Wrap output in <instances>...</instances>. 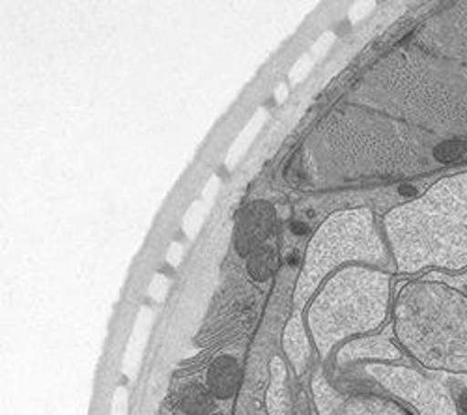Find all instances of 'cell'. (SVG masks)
I'll return each instance as SVG.
<instances>
[{
	"label": "cell",
	"instance_id": "cell-15",
	"mask_svg": "<svg viewBox=\"0 0 467 415\" xmlns=\"http://www.w3.org/2000/svg\"><path fill=\"white\" fill-rule=\"evenodd\" d=\"M313 391L318 402V410L322 415H333L337 411V408L342 404L344 399H340L337 395V391L324 380V376L317 374L313 380Z\"/></svg>",
	"mask_w": 467,
	"mask_h": 415
},
{
	"label": "cell",
	"instance_id": "cell-12",
	"mask_svg": "<svg viewBox=\"0 0 467 415\" xmlns=\"http://www.w3.org/2000/svg\"><path fill=\"white\" fill-rule=\"evenodd\" d=\"M283 348L288 354L294 368L301 374L308 359V338H306V326L299 316H294L288 322L283 335Z\"/></svg>",
	"mask_w": 467,
	"mask_h": 415
},
{
	"label": "cell",
	"instance_id": "cell-10",
	"mask_svg": "<svg viewBox=\"0 0 467 415\" xmlns=\"http://www.w3.org/2000/svg\"><path fill=\"white\" fill-rule=\"evenodd\" d=\"M333 415H413L399 402L376 395H358L344 399Z\"/></svg>",
	"mask_w": 467,
	"mask_h": 415
},
{
	"label": "cell",
	"instance_id": "cell-9",
	"mask_svg": "<svg viewBox=\"0 0 467 415\" xmlns=\"http://www.w3.org/2000/svg\"><path fill=\"white\" fill-rule=\"evenodd\" d=\"M402 358L400 348L383 335H365L352 338L337 350V365L346 367L358 361L395 363Z\"/></svg>",
	"mask_w": 467,
	"mask_h": 415
},
{
	"label": "cell",
	"instance_id": "cell-6",
	"mask_svg": "<svg viewBox=\"0 0 467 415\" xmlns=\"http://www.w3.org/2000/svg\"><path fill=\"white\" fill-rule=\"evenodd\" d=\"M352 264L379 270L395 268L381 224L367 206L337 210L318 226L305 251L294 306L305 307L335 272Z\"/></svg>",
	"mask_w": 467,
	"mask_h": 415
},
{
	"label": "cell",
	"instance_id": "cell-16",
	"mask_svg": "<svg viewBox=\"0 0 467 415\" xmlns=\"http://www.w3.org/2000/svg\"><path fill=\"white\" fill-rule=\"evenodd\" d=\"M458 410L467 415V389L462 391L460 397H458Z\"/></svg>",
	"mask_w": 467,
	"mask_h": 415
},
{
	"label": "cell",
	"instance_id": "cell-5",
	"mask_svg": "<svg viewBox=\"0 0 467 415\" xmlns=\"http://www.w3.org/2000/svg\"><path fill=\"white\" fill-rule=\"evenodd\" d=\"M391 307V274L361 266L340 268L308 301L306 329L322 359L352 338L379 329Z\"/></svg>",
	"mask_w": 467,
	"mask_h": 415
},
{
	"label": "cell",
	"instance_id": "cell-13",
	"mask_svg": "<svg viewBox=\"0 0 467 415\" xmlns=\"http://www.w3.org/2000/svg\"><path fill=\"white\" fill-rule=\"evenodd\" d=\"M213 395L199 384L187 386L180 395V408L187 415H206L213 408Z\"/></svg>",
	"mask_w": 467,
	"mask_h": 415
},
{
	"label": "cell",
	"instance_id": "cell-3",
	"mask_svg": "<svg viewBox=\"0 0 467 415\" xmlns=\"http://www.w3.org/2000/svg\"><path fill=\"white\" fill-rule=\"evenodd\" d=\"M381 231L399 274L467 268V171L389 210Z\"/></svg>",
	"mask_w": 467,
	"mask_h": 415
},
{
	"label": "cell",
	"instance_id": "cell-7",
	"mask_svg": "<svg viewBox=\"0 0 467 415\" xmlns=\"http://www.w3.org/2000/svg\"><path fill=\"white\" fill-rule=\"evenodd\" d=\"M365 372L393 397L411 404L419 415H460L451 389L411 367L367 365Z\"/></svg>",
	"mask_w": 467,
	"mask_h": 415
},
{
	"label": "cell",
	"instance_id": "cell-14",
	"mask_svg": "<svg viewBox=\"0 0 467 415\" xmlns=\"http://www.w3.org/2000/svg\"><path fill=\"white\" fill-rule=\"evenodd\" d=\"M271 368H274V382H271L267 393V406L271 415H285V363L279 358H275L274 363H271Z\"/></svg>",
	"mask_w": 467,
	"mask_h": 415
},
{
	"label": "cell",
	"instance_id": "cell-8",
	"mask_svg": "<svg viewBox=\"0 0 467 415\" xmlns=\"http://www.w3.org/2000/svg\"><path fill=\"white\" fill-rule=\"evenodd\" d=\"M415 46L432 55L467 64V3H458L428 19L417 34Z\"/></svg>",
	"mask_w": 467,
	"mask_h": 415
},
{
	"label": "cell",
	"instance_id": "cell-11",
	"mask_svg": "<svg viewBox=\"0 0 467 415\" xmlns=\"http://www.w3.org/2000/svg\"><path fill=\"white\" fill-rule=\"evenodd\" d=\"M240 382L238 363L230 356L213 359L208 368V389L215 399H230Z\"/></svg>",
	"mask_w": 467,
	"mask_h": 415
},
{
	"label": "cell",
	"instance_id": "cell-4",
	"mask_svg": "<svg viewBox=\"0 0 467 415\" xmlns=\"http://www.w3.org/2000/svg\"><path fill=\"white\" fill-rule=\"evenodd\" d=\"M399 345L424 368L467 374V296L445 283H408L395 304Z\"/></svg>",
	"mask_w": 467,
	"mask_h": 415
},
{
	"label": "cell",
	"instance_id": "cell-1",
	"mask_svg": "<svg viewBox=\"0 0 467 415\" xmlns=\"http://www.w3.org/2000/svg\"><path fill=\"white\" fill-rule=\"evenodd\" d=\"M467 156V142L447 140L381 112L342 101L303 144V171L315 187L426 174Z\"/></svg>",
	"mask_w": 467,
	"mask_h": 415
},
{
	"label": "cell",
	"instance_id": "cell-2",
	"mask_svg": "<svg viewBox=\"0 0 467 415\" xmlns=\"http://www.w3.org/2000/svg\"><path fill=\"white\" fill-rule=\"evenodd\" d=\"M346 101L447 140L467 139V64L415 44L379 58Z\"/></svg>",
	"mask_w": 467,
	"mask_h": 415
}]
</instances>
